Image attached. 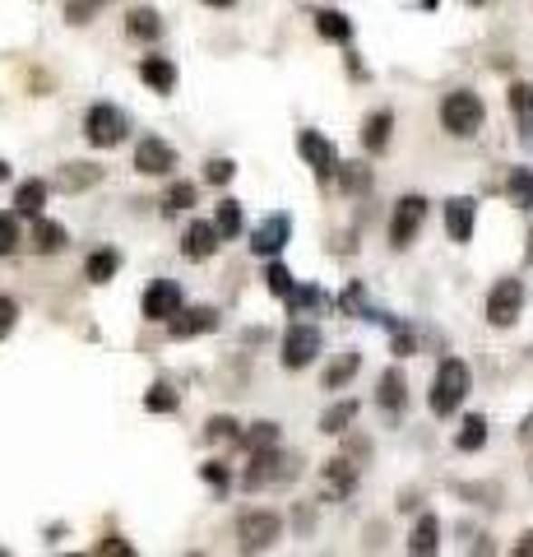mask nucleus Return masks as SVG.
<instances>
[{"label": "nucleus", "instance_id": "obj_1", "mask_svg": "<svg viewBox=\"0 0 533 557\" xmlns=\"http://www.w3.org/2000/svg\"><path fill=\"white\" fill-rule=\"evenodd\" d=\"M464 395H469V367L460 363V357H445V363L436 367L431 376V395H427V405L436 418H450L460 405H464Z\"/></svg>", "mask_w": 533, "mask_h": 557}, {"label": "nucleus", "instance_id": "obj_2", "mask_svg": "<svg viewBox=\"0 0 533 557\" xmlns=\"http://www.w3.org/2000/svg\"><path fill=\"white\" fill-rule=\"evenodd\" d=\"M482 122H487V107H482V98H478V93L455 89V93H445V98H441V126H445L450 135H455V140L478 135V131H482Z\"/></svg>", "mask_w": 533, "mask_h": 557}, {"label": "nucleus", "instance_id": "obj_3", "mask_svg": "<svg viewBox=\"0 0 533 557\" xmlns=\"http://www.w3.org/2000/svg\"><path fill=\"white\" fill-rule=\"evenodd\" d=\"M126 116H121V107H111V103H93L89 112H84V140L93 144V149H116L121 140H126Z\"/></svg>", "mask_w": 533, "mask_h": 557}, {"label": "nucleus", "instance_id": "obj_4", "mask_svg": "<svg viewBox=\"0 0 533 557\" xmlns=\"http://www.w3.org/2000/svg\"><path fill=\"white\" fill-rule=\"evenodd\" d=\"M278 539H283V515H274V511H246L237 521V548L241 552L274 548Z\"/></svg>", "mask_w": 533, "mask_h": 557}, {"label": "nucleus", "instance_id": "obj_5", "mask_svg": "<svg viewBox=\"0 0 533 557\" xmlns=\"http://www.w3.org/2000/svg\"><path fill=\"white\" fill-rule=\"evenodd\" d=\"M422 219H427V200L422 195H403V200L394 205V214H390V247L394 251L413 247V237L422 232Z\"/></svg>", "mask_w": 533, "mask_h": 557}, {"label": "nucleus", "instance_id": "obj_6", "mask_svg": "<svg viewBox=\"0 0 533 557\" xmlns=\"http://www.w3.org/2000/svg\"><path fill=\"white\" fill-rule=\"evenodd\" d=\"M274 479H297V460L288 455L283 460L278 455V446H265V451H251V464H246V488H265V484H274Z\"/></svg>", "mask_w": 533, "mask_h": 557}, {"label": "nucleus", "instance_id": "obj_7", "mask_svg": "<svg viewBox=\"0 0 533 557\" xmlns=\"http://www.w3.org/2000/svg\"><path fill=\"white\" fill-rule=\"evenodd\" d=\"M519 311H524V284L519 278H501V284L487 293V321L497 330H510L519 321Z\"/></svg>", "mask_w": 533, "mask_h": 557}, {"label": "nucleus", "instance_id": "obj_8", "mask_svg": "<svg viewBox=\"0 0 533 557\" xmlns=\"http://www.w3.org/2000/svg\"><path fill=\"white\" fill-rule=\"evenodd\" d=\"M320 330L315 326H288V335H283V353H278V363L288 367V372H302L315 363V353H320Z\"/></svg>", "mask_w": 533, "mask_h": 557}, {"label": "nucleus", "instance_id": "obj_9", "mask_svg": "<svg viewBox=\"0 0 533 557\" xmlns=\"http://www.w3.org/2000/svg\"><path fill=\"white\" fill-rule=\"evenodd\" d=\"M177 311H181V288H177V278H153V284L144 288V321L168 326Z\"/></svg>", "mask_w": 533, "mask_h": 557}, {"label": "nucleus", "instance_id": "obj_10", "mask_svg": "<svg viewBox=\"0 0 533 557\" xmlns=\"http://www.w3.org/2000/svg\"><path fill=\"white\" fill-rule=\"evenodd\" d=\"M135 168H140L144 177H168V172L177 168V149H172L168 140H158V135H144V140L135 144Z\"/></svg>", "mask_w": 533, "mask_h": 557}, {"label": "nucleus", "instance_id": "obj_11", "mask_svg": "<svg viewBox=\"0 0 533 557\" xmlns=\"http://www.w3.org/2000/svg\"><path fill=\"white\" fill-rule=\"evenodd\" d=\"M297 149H302L306 163L315 168V177H320V181L339 177V153H334V144L325 140L320 131H302V135H297Z\"/></svg>", "mask_w": 533, "mask_h": 557}, {"label": "nucleus", "instance_id": "obj_12", "mask_svg": "<svg viewBox=\"0 0 533 557\" xmlns=\"http://www.w3.org/2000/svg\"><path fill=\"white\" fill-rule=\"evenodd\" d=\"M288 237H293V219L288 214H269L260 228H251V251L274 260L283 247H288Z\"/></svg>", "mask_w": 533, "mask_h": 557}, {"label": "nucleus", "instance_id": "obj_13", "mask_svg": "<svg viewBox=\"0 0 533 557\" xmlns=\"http://www.w3.org/2000/svg\"><path fill=\"white\" fill-rule=\"evenodd\" d=\"M218 242H223L218 223H214V219H195V223L186 228V237H181V256H186V260H209V256L218 251Z\"/></svg>", "mask_w": 533, "mask_h": 557}, {"label": "nucleus", "instance_id": "obj_14", "mask_svg": "<svg viewBox=\"0 0 533 557\" xmlns=\"http://www.w3.org/2000/svg\"><path fill=\"white\" fill-rule=\"evenodd\" d=\"M168 330H172V339H195L204 330H218V311L214 307H181L168 321Z\"/></svg>", "mask_w": 533, "mask_h": 557}, {"label": "nucleus", "instance_id": "obj_15", "mask_svg": "<svg viewBox=\"0 0 533 557\" xmlns=\"http://www.w3.org/2000/svg\"><path fill=\"white\" fill-rule=\"evenodd\" d=\"M473 223H478V205L469 200V195H455V200H445V232L450 242H469L473 237Z\"/></svg>", "mask_w": 533, "mask_h": 557}, {"label": "nucleus", "instance_id": "obj_16", "mask_svg": "<svg viewBox=\"0 0 533 557\" xmlns=\"http://www.w3.org/2000/svg\"><path fill=\"white\" fill-rule=\"evenodd\" d=\"M353 488H357V464L348 455H334L330 464H325V493H330L334 502H344Z\"/></svg>", "mask_w": 533, "mask_h": 557}, {"label": "nucleus", "instance_id": "obj_17", "mask_svg": "<svg viewBox=\"0 0 533 557\" xmlns=\"http://www.w3.org/2000/svg\"><path fill=\"white\" fill-rule=\"evenodd\" d=\"M140 79H144L153 93H172L177 89V65L168 56H144L140 61Z\"/></svg>", "mask_w": 533, "mask_h": 557}, {"label": "nucleus", "instance_id": "obj_18", "mask_svg": "<svg viewBox=\"0 0 533 557\" xmlns=\"http://www.w3.org/2000/svg\"><path fill=\"white\" fill-rule=\"evenodd\" d=\"M376 405H381L390 418H394V414H403V405H408V381H403V372H399V367H390V372L381 376Z\"/></svg>", "mask_w": 533, "mask_h": 557}, {"label": "nucleus", "instance_id": "obj_19", "mask_svg": "<svg viewBox=\"0 0 533 557\" xmlns=\"http://www.w3.org/2000/svg\"><path fill=\"white\" fill-rule=\"evenodd\" d=\"M65 242H70V232H65L61 223H52V219H33V251H37V256H56Z\"/></svg>", "mask_w": 533, "mask_h": 557}, {"label": "nucleus", "instance_id": "obj_20", "mask_svg": "<svg viewBox=\"0 0 533 557\" xmlns=\"http://www.w3.org/2000/svg\"><path fill=\"white\" fill-rule=\"evenodd\" d=\"M390 131H394V112L366 116V126H362V149H366V153H381V149L390 144Z\"/></svg>", "mask_w": 533, "mask_h": 557}, {"label": "nucleus", "instance_id": "obj_21", "mask_svg": "<svg viewBox=\"0 0 533 557\" xmlns=\"http://www.w3.org/2000/svg\"><path fill=\"white\" fill-rule=\"evenodd\" d=\"M43 205H47V181H24L19 191H15V210L24 214V219H43Z\"/></svg>", "mask_w": 533, "mask_h": 557}, {"label": "nucleus", "instance_id": "obj_22", "mask_svg": "<svg viewBox=\"0 0 533 557\" xmlns=\"http://www.w3.org/2000/svg\"><path fill=\"white\" fill-rule=\"evenodd\" d=\"M357 367H362V353H339L334 363L325 367V390H344L357 376Z\"/></svg>", "mask_w": 533, "mask_h": 557}, {"label": "nucleus", "instance_id": "obj_23", "mask_svg": "<svg viewBox=\"0 0 533 557\" xmlns=\"http://www.w3.org/2000/svg\"><path fill=\"white\" fill-rule=\"evenodd\" d=\"M436 548H441V521L436 515H422L413 525V534H408V552H436Z\"/></svg>", "mask_w": 533, "mask_h": 557}, {"label": "nucleus", "instance_id": "obj_24", "mask_svg": "<svg viewBox=\"0 0 533 557\" xmlns=\"http://www.w3.org/2000/svg\"><path fill=\"white\" fill-rule=\"evenodd\" d=\"M506 195H510V205L533 210V168H510V177H506Z\"/></svg>", "mask_w": 533, "mask_h": 557}, {"label": "nucleus", "instance_id": "obj_25", "mask_svg": "<svg viewBox=\"0 0 533 557\" xmlns=\"http://www.w3.org/2000/svg\"><path fill=\"white\" fill-rule=\"evenodd\" d=\"M116 269H121V256H116L111 247H102V251H93V256L84 260V278H89V284H107Z\"/></svg>", "mask_w": 533, "mask_h": 557}, {"label": "nucleus", "instance_id": "obj_26", "mask_svg": "<svg viewBox=\"0 0 533 557\" xmlns=\"http://www.w3.org/2000/svg\"><path fill=\"white\" fill-rule=\"evenodd\" d=\"M487 446V418L482 414H473V418H464V427L455 432V451H482Z\"/></svg>", "mask_w": 533, "mask_h": 557}, {"label": "nucleus", "instance_id": "obj_27", "mask_svg": "<svg viewBox=\"0 0 533 557\" xmlns=\"http://www.w3.org/2000/svg\"><path fill=\"white\" fill-rule=\"evenodd\" d=\"M315 28H320V37H330V43H348V37H353V24H348L344 10H320Z\"/></svg>", "mask_w": 533, "mask_h": 557}, {"label": "nucleus", "instance_id": "obj_28", "mask_svg": "<svg viewBox=\"0 0 533 557\" xmlns=\"http://www.w3.org/2000/svg\"><path fill=\"white\" fill-rule=\"evenodd\" d=\"M126 33L131 37H144V43H153V37H162V19H158V10H131V19H126Z\"/></svg>", "mask_w": 533, "mask_h": 557}, {"label": "nucleus", "instance_id": "obj_29", "mask_svg": "<svg viewBox=\"0 0 533 557\" xmlns=\"http://www.w3.org/2000/svg\"><path fill=\"white\" fill-rule=\"evenodd\" d=\"M357 418V400H344V405H334V409H325L320 414V432H330V436H339V432H348V423Z\"/></svg>", "mask_w": 533, "mask_h": 557}, {"label": "nucleus", "instance_id": "obj_30", "mask_svg": "<svg viewBox=\"0 0 533 557\" xmlns=\"http://www.w3.org/2000/svg\"><path fill=\"white\" fill-rule=\"evenodd\" d=\"M241 446L246 451H265V446H278V423H251L241 432Z\"/></svg>", "mask_w": 533, "mask_h": 557}, {"label": "nucleus", "instance_id": "obj_31", "mask_svg": "<svg viewBox=\"0 0 533 557\" xmlns=\"http://www.w3.org/2000/svg\"><path fill=\"white\" fill-rule=\"evenodd\" d=\"M102 177V168H93V163H70V168H61V186L65 191H84V186H93Z\"/></svg>", "mask_w": 533, "mask_h": 557}, {"label": "nucleus", "instance_id": "obj_32", "mask_svg": "<svg viewBox=\"0 0 533 557\" xmlns=\"http://www.w3.org/2000/svg\"><path fill=\"white\" fill-rule=\"evenodd\" d=\"M265 284H269V293H274V298H288V293L297 288V278H293V269H288V265L269 260V269H265Z\"/></svg>", "mask_w": 533, "mask_h": 557}, {"label": "nucleus", "instance_id": "obj_33", "mask_svg": "<svg viewBox=\"0 0 533 557\" xmlns=\"http://www.w3.org/2000/svg\"><path fill=\"white\" fill-rule=\"evenodd\" d=\"M190 205H195V186L190 181H177V186H168V195H162V214H181Z\"/></svg>", "mask_w": 533, "mask_h": 557}, {"label": "nucleus", "instance_id": "obj_34", "mask_svg": "<svg viewBox=\"0 0 533 557\" xmlns=\"http://www.w3.org/2000/svg\"><path fill=\"white\" fill-rule=\"evenodd\" d=\"M510 112H515V122H533V84H510Z\"/></svg>", "mask_w": 533, "mask_h": 557}, {"label": "nucleus", "instance_id": "obj_35", "mask_svg": "<svg viewBox=\"0 0 533 557\" xmlns=\"http://www.w3.org/2000/svg\"><path fill=\"white\" fill-rule=\"evenodd\" d=\"M177 405H181V400H177L172 386H153V390L144 395V409H149V414H177Z\"/></svg>", "mask_w": 533, "mask_h": 557}, {"label": "nucleus", "instance_id": "obj_36", "mask_svg": "<svg viewBox=\"0 0 533 557\" xmlns=\"http://www.w3.org/2000/svg\"><path fill=\"white\" fill-rule=\"evenodd\" d=\"M214 223H218V232H223V242H232V237L241 232V205H237V200H223Z\"/></svg>", "mask_w": 533, "mask_h": 557}, {"label": "nucleus", "instance_id": "obj_37", "mask_svg": "<svg viewBox=\"0 0 533 557\" xmlns=\"http://www.w3.org/2000/svg\"><path fill=\"white\" fill-rule=\"evenodd\" d=\"M232 177H237L232 158H209V163H204V181H209V186H228Z\"/></svg>", "mask_w": 533, "mask_h": 557}, {"label": "nucleus", "instance_id": "obj_38", "mask_svg": "<svg viewBox=\"0 0 533 557\" xmlns=\"http://www.w3.org/2000/svg\"><path fill=\"white\" fill-rule=\"evenodd\" d=\"M339 181H344V191H366V186H372V172H366L362 163H339Z\"/></svg>", "mask_w": 533, "mask_h": 557}, {"label": "nucleus", "instance_id": "obj_39", "mask_svg": "<svg viewBox=\"0 0 533 557\" xmlns=\"http://www.w3.org/2000/svg\"><path fill=\"white\" fill-rule=\"evenodd\" d=\"M204 436H209V442H232V436H241V432H237V418L218 414V418L204 423Z\"/></svg>", "mask_w": 533, "mask_h": 557}, {"label": "nucleus", "instance_id": "obj_40", "mask_svg": "<svg viewBox=\"0 0 533 557\" xmlns=\"http://www.w3.org/2000/svg\"><path fill=\"white\" fill-rule=\"evenodd\" d=\"M330 298H325L320 288H293L288 293V311H311V307H325Z\"/></svg>", "mask_w": 533, "mask_h": 557}, {"label": "nucleus", "instance_id": "obj_41", "mask_svg": "<svg viewBox=\"0 0 533 557\" xmlns=\"http://www.w3.org/2000/svg\"><path fill=\"white\" fill-rule=\"evenodd\" d=\"M19 247V219L15 214H0V256H10Z\"/></svg>", "mask_w": 533, "mask_h": 557}, {"label": "nucleus", "instance_id": "obj_42", "mask_svg": "<svg viewBox=\"0 0 533 557\" xmlns=\"http://www.w3.org/2000/svg\"><path fill=\"white\" fill-rule=\"evenodd\" d=\"M339 307H344V316H362V307H366V293H362V284H348V293L339 298Z\"/></svg>", "mask_w": 533, "mask_h": 557}, {"label": "nucleus", "instance_id": "obj_43", "mask_svg": "<svg viewBox=\"0 0 533 557\" xmlns=\"http://www.w3.org/2000/svg\"><path fill=\"white\" fill-rule=\"evenodd\" d=\"M15 321H19V302L15 298H0V339L15 330Z\"/></svg>", "mask_w": 533, "mask_h": 557}, {"label": "nucleus", "instance_id": "obj_44", "mask_svg": "<svg viewBox=\"0 0 533 557\" xmlns=\"http://www.w3.org/2000/svg\"><path fill=\"white\" fill-rule=\"evenodd\" d=\"M199 479L209 484V488H218V493H223V488H228V469L209 460V464H199Z\"/></svg>", "mask_w": 533, "mask_h": 557}, {"label": "nucleus", "instance_id": "obj_45", "mask_svg": "<svg viewBox=\"0 0 533 557\" xmlns=\"http://www.w3.org/2000/svg\"><path fill=\"white\" fill-rule=\"evenodd\" d=\"M390 339H394V353L399 357L413 353V330H408V326H390Z\"/></svg>", "mask_w": 533, "mask_h": 557}, {"label": "nucleus", "instance_id": "obj_46", "mask_svg": "<svg viewBox=\"0 0 533 557\" xmlns=\"http://www.w3.org/2000/svg\"><path fill=\"white\" fill-rule=\"evenodd\" d=\"M98 552H116V557H131V543H121V539H102Z\"/></svg>", "mask_w": 533, "mask_h": 557}, {"label": "nucleus", "instance_id": "obj_47", "mask_svg": "<svg viewBox=\"0 0 533 557\" xmlns=\"http://www.w3.org/2000/svg\"><path fill=\"white\" fill-rule=\"evenodd\" d=\"M515 552H524V557H528V552H533V530H528V534H524V539H519V543H515Z\"/></svg>", "mask_w": 533, "mask_h": 557}, {"label": "nucleus", "instance_id": "obj_48", "mask_svg": "<svg viewBox=\"0 0 533 557\" xmlns=\"http://www.w3.org/2000/svg\"><path fill=\"white\" fill-rule=\"evenodd\" d=\"M199 5H214V10H232L237 0H199Z\"/></svg>", "mask_w": 533, "mask_h": 557}, {"label": "nucleus", "instance_id": "obj_49", "mask_svg": "<svg viewBox=\"0 0 533 557\" xmlns=\"http://www.w3.org/2000/svg\"><path fill=\"white\" fill-rule=\"evenodd\" d=\"M519 436H533V414L524 418V427H519Z\"/></svg>", "mask_w": 533, "mask_h": 557}, {"label": "nucleus", "instance_id": "obj_50", "mask_svg": "<svg viewBox=\"0 0 533 557\" xmlns=\"http://www.w3.org/2000/svg\"><path fill=\"white\" fill-rule=\"evenodd\" d=\"M5 177H10V168H5V163H0V181H5Z\"/></svg>", "mask_w": 533, "mask_h": 557}, {"label": "nucleus", "instance_id": "obj_51", "mask_svg": "<svg viewBox=\"0 0 533 557\" xmlns=\"http://www.w3.org/2000/svg\"><path fill=\"white\" fill-rule=\"evenodd\" d=\"M528 260H533V237H528Z\"/></svg>", "mask_w": 533, "mask_h": 557}, {"label": "nucleus", "instance_id": "obj_52", "mask_svg": "<svg viewBox=\"0 0 533 557\" xmlns=\"http://www.w3.org/2000/svg\"><path fill=\"white\" fill-rule=\"evenodd\" d=\"M469 5H482V0H469Z\"/></svg>", "mask_w": 533, "mask_h": 557}]
</instances>
